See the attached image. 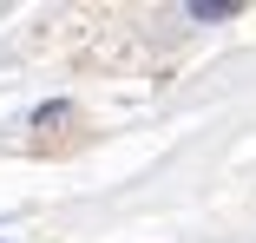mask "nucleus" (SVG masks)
I'll return each mask as SVG.
<instances>
[{
  "mask_svg": "<svg viewBox=\"0 0 256 243\" xmlns=\"http://www.w3.org/2000/svg\"><path fill=\"white\" fill-rule=\"evenodd\" d=\"M236 7H230V0H197V7H190V20H230Z\"/></svg>",
  "mask_w": 256,
  "mask_h": 243,
  "instance_id": "obj_1",
  "label": "nucleus"
}]
</instances>
